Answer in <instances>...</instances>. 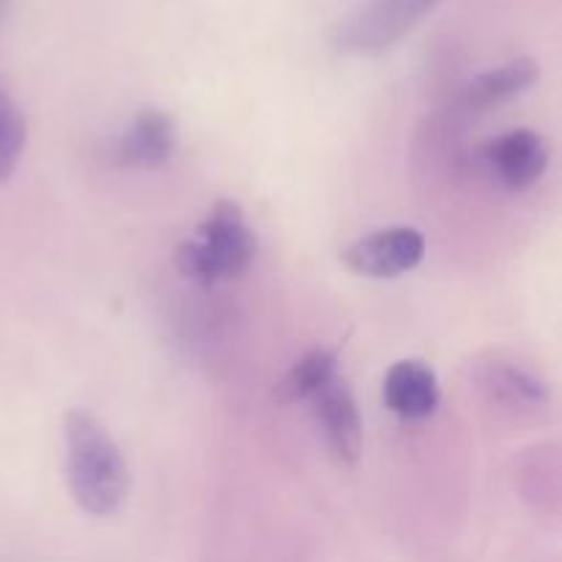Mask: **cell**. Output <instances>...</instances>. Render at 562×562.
I'll use <instances>...</instances> for the list:
<instances>
[{"mask_svg":"<svg viewBox=\"0 0 562 562\" xmlns=\"http://www.w3.org/2000/svg\"><path fill=\"white\" fill-rule=\"evenodd\" d=\"M439 0H366L335 25L333 47L344 55H379L404 42Z\"/></svg>","mask_w":562,"mask_h":562,"instance_id":"obj_3","label":"cell"},{"mask_svg":"<svg viewBox=\"0 0 562 562\" xmlns=\"http://www.w3.org/2000/svg\"><path fill=\"white\" fill-rule=\"evenodd\" d=\"M9 3H11V0H0V25H3L5 14H9Z\"/></svg>","mask_w":562,"mask_h":562,"instance_id":"obj_13","label":"cell"},{"mask_svg":"<svg viewBox=\"0 0 562 562\" xmlns=\"http://www.w3.org/2000/svg\"><path fill=\"white\" fill-rule=\"evenodd\" d=\"M541 77L536 60L530 55H519L514 60L492 66V69L481 71L470 80V86L461 93V104L470 110H488L497 104L510 102V99L521 97L527 88H532Z\"/></svg>","mask_w":562,"mask_h":562,"instance_id":"obj_10","label":"cell"},{"mask_svg":"<svg viewBox=\"0 0 562 562\" xmlns=\"http://www.w3.org/2000/svg\"><path fill=\"white\" fill-rule=\"evenodd\" d=\"M311 401L329 453L344 467H355L362 456V417L351 387L335 376Z\"/></svg>","mask_w":562,"mask_h":562,"instance_id":"obj_7","label":"cell"},{"mask_svg":"<svg viewBox=\"0 0 562 562\" xmlns=\"http://www.w3.org/2000/svg\"><path fill=\"white\" fill-rule=\"evenodd\" d=\"M252 258L256 234L247 225L241 206L234 201H217L198 225V239L181 241L173 261L187 280L209 289L245 274Z\"/></svg>","mask_w":562,"mask_h":562,"instance_id":"obj_2","label":"cell"},{"mask_svg":"<svg viewBox=\"0 0 562 562\" xmlns=\"http://www.w3.org/2000/svg\"><path fill=\"white\" fill-rule=\"evenodd\" d=\"M426 256V239L412 225H390L360 236L344 250V263L355 274L371 280H390L412 272Z\"/></svg>","mask_w":562,"mask_h":562,"instance_id":"obj_5","label":"cell"},{"mask_svg":"<svg viewBox=\"0 0 562 562\" xmlns=\"http://www.w3.org/2000/svg\"><path fill=\"white\" fill-rule=\"evenodd\" d=\"M472 382L477 393L505 415H541L552 404V387L547 379L505 351L477 357L472 366Z\"/></svg>","mask_w":562,"mask_h":562,"instance_id":"obj_4","label":"cell"},{"mask_svg":"<svg viewBox=\"0 0 562 562\" xmlns=\"http://www.w3.org/2000/svg\"><path fill=\"white\" fill-rule=\"evenodd\" d=\"M115 162L132 170L162 168L176 151V124L165 110L146 108L115 140Z\"/></svg>","mask_w":562,"mask_h":562,"instance_id":"obj_8","label":"cell"},{"mask_svg":"<svg viewBox=\"0 0 562 562\" xmlns=\"http://www.w3.org/2000/svg\"><path fill=\"white\" fill-rule=\"evenodd\" d=\"M549 157L547 137L527 126L492 137L481 151L486 173L508 192L530 190L547 173Z\"/></svg>","mask_w":562,"mask_h":562,"instance_id":"obj_6","label":"cell"},{"mask_svg":"<svg viewBox=\"0 0 562 562\" xmlns=\"http://www.w3.org/2000/svg\"><path fill=\"white\" fill-rule=\"evenodd\" d=\"M27 143V121L11 91L9 80L0 75V184L14 176Z\"/></svg>","mask_w":562,"mask_h":562,"instance_id":"obj_12","label":"cell"},{"mask_svg":"<svg viewBox=\"0 0 562 562\" xmlns=\"http://www.w3.org/2000/svg\"><path fill=\"white\" fill-rule=\"evenodd\" d=\"M384 404L401 420H426L439 406V379L423 360H401L384 373Z\"/></svg>","mask_w":562,"mask_h":562,"instance_id":"obj_9","label":"cell"},{"mask_svg":"<svg viewBox=\"0 0 562 562\" xmlns=\"http://www.w3.org/2000/svg\"><path fill=\"white\" fill-rule=\"evenodd\" d=\"M338 376V349L329 346H316L307 355H302L294 366L285 371L274 387V398L280 404H300V401H311L329 379Z\"/></svg>","mask_w":562,"mask_h":562,"instance_id":"obj_11","label":"cell"},{"mask_svg":"<svg viewBox=\"0 0 562 562\" xmlns=\"http://www.w3.org/2000/svg\"><path fill=\"white\" fill-rule=\"evenodd\" d=\"M66 486L88 516H115L130 497V464L108 428L86 409L66 412Z\"/></svg>","mask_w":562,"mask_h":562,"instance_id":"obj_1","label":"cell"}]
</instances>
